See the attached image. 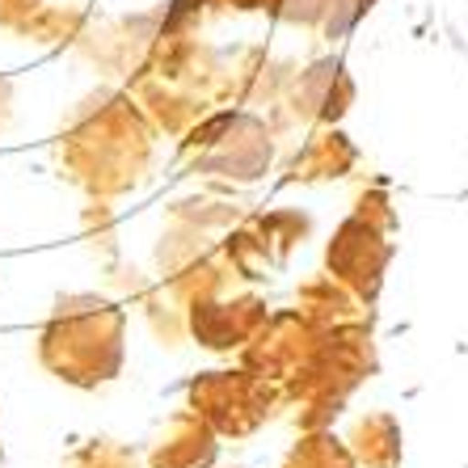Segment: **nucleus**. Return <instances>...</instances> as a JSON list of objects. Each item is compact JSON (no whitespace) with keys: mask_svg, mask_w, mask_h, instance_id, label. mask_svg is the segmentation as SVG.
<instances>
[]
</instances>
